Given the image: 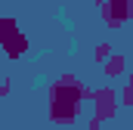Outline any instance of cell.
Segmentation results:
<instances>
[{"label": "cell", "instance_id": "cell-2", "mask_svg": "<svg viewBox=\"0 0 133 130\" xmlns=\"http://www.w3.org/2000/svg\"><path fill=\"white\" fill-rule=\"evenodd\" d=\"M105 71H108V74H118V71H121V56H115V59L108 62V68H105Z\"/></svg>", "mask_w": 133, "mask_h": 130}, {"label": "cell", "instance_id": "cell-1", "mask_svg": "<svg viewBox=\"0 0 133 130\" xmlns=\"http://www.w3.org/2000/svg\"><path fill=\"white\" fill-rule=\"evenodd\" d=\"M102 3H108V0H102ZM133 12V0H118L115 6H105V22L111 25V28H118L121 22H127Z\"/></svg>", "mask_w": 133, "mask_h": 130}]
</instances>
